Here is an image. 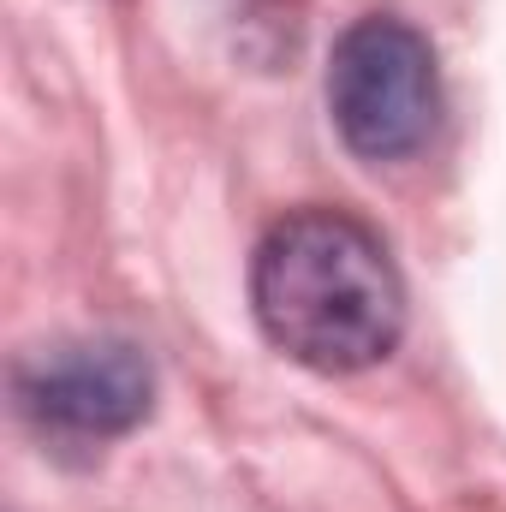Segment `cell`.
Wrapping results in <instances>:
<instances>
[{
    "label": "cell",
    "instance_id": "obj_1",
    "mask_svg": "<svg viewBox=\"0 0 506 512\" xmlns=\"http://www.w3.org/2000/svg\"><path fill=\"white\" fill-rule=\"evenodd\" d=\"M262 334L304 370L346 376L381 364L405 334V286L376 233L340 209H298L251 262Z\"/></svg>",
    "mask_w": 506,
    "mask_h": 512
},
{
    "label": "cell",
    "instance_id": "obj_2",
    "mask_svg": "<svg viewBox=\"0 0 506 512\" xmlns=\"http://www.w3.org/2000/svg\"><path fill=\"white\" fill-rule=\"evenodd\" d=\"M328 114L364 161H399L429 143L441 78L429 42L399 18H358L328 54Z\"/></svg>",
    "mask_w": 506,
    "mask_h": 512
},
{
    "label": "cell",
    "instance_id": "obj_3",
    "mask_svg": "<svg viewBox=\"0 0 506 512\" xmlns=\"http://www.w3.org/2000/svg\"><path fill=\"white\" fill-rule=\"evenodd\" d=\"M18 399L54 435L108 441L149 417L155 376H149V358L126 340H78V346L36 352L18 370Z\"/></svg>",
    "mask_w": 506,
    "mask_h": 512
}]
</instances>
